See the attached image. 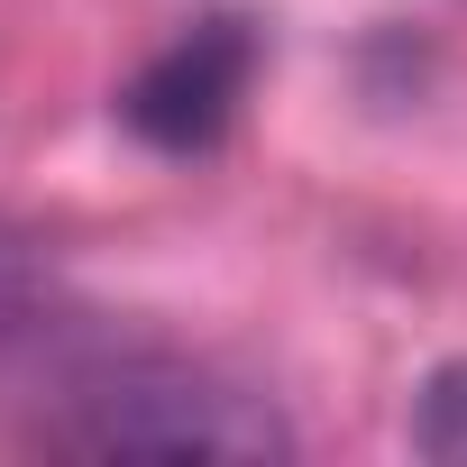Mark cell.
Wrapping results in <instances>:
<instances>
[{"label": "cell", "mask_w": 467, "mask_h": 467, "mask_svg": "<svg viewBox=\"0 0 467 467\" xmlns=\"http://www.w3.org/2000/svg\"><path fill=\"white\" fill-rule=\"evenodd\" d=\"M56 449L74 458H220V467H285L294 421L192 358H110L74 376Z\"/></svg>", "instance_id": "6da1fadb"}, {"label": "cell", "mask_w": 467, "mask_h": 467, "mask_svg": "<svg viewBox=\"0 0 467 467\" xmlns=\"http://www.w3.org/2000/svg\"><path fill=\"white\" fill-rule=\"evenodd\" d=\"M248 74H257L248 28H239V19H202L192 37H174V47L119 92V110H129V129H138L147 147H165V156H202V147H220L229 119H239Z\"/></svg>", "instance_id": "7a4b0ae2"}, {"label": "cell", "mask_w": 467, "mask_h": 467, "mask_svg": "<svg viewBox=\"0 0 467 467\" xmlns=\"http://www.w3.org/2000/svg\"><path fill=\"white\" fill-rule=\"evenodd\" d=\"M412 449L431 467H467V358H449L412 403Z\"/></svg>", "instance_id": "3957f363"}]
</instances>
